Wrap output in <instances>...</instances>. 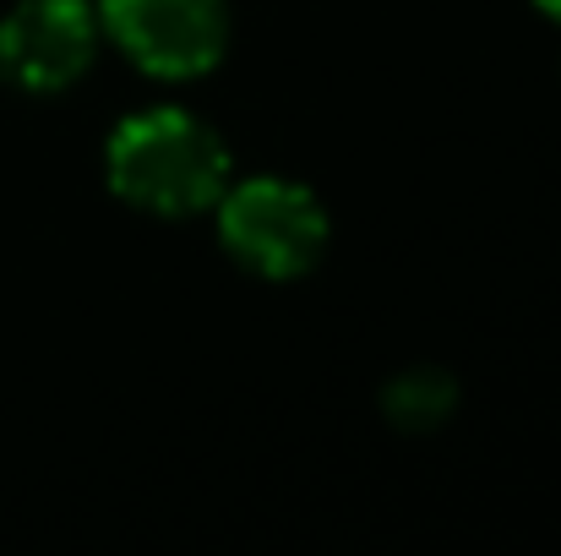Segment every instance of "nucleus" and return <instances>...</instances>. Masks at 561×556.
Segmentation results:
<instances>
[{"label":"nucleus","instance_id":"4","mask_svg":"<svg viewBox=\"0 0 561 556\" xmlns=\"http://www.w3.org/2000/svg\"><path fill=\"white\" fill-rule=\"evenodd\" d=\"M99 55V22L82 0H22L0 22V71L27 93L71 88Z\"/></svg>","mask_w":561,"mask_h":556},{"label":"nucleus","instance_id":"1","mask_svg":"<svg viewBox=\"0 0 561 556\" xmlns=\"http://www.w3.org/2000/svg\"><path fill=\"white\" fill-rule=\"evenodd\" d=\"M110 185L142 213L191 218L224 196L229 154L186 110H142L110 137Z\"/></svg>","mask_w":561,"mask_h":556},{"label":"nucleus","instance_id":"6","mask_svg":"<svg viewBox=\"0 0 561 556\" xmlns=\"http://www.w3.org/2000/svg\"><path fill=\"white\" fill-rule=\"evenodd\" d=\"M535 5H540L546 16H557V22H561V0H535Z\"/></svg>","mask_w":561,"mask_h":556},{"label":"nucleus","instance_id":"5","mask_svg":"<svg viewBox=\"0 0 561 556\" xmlns=\"http://www.w3.org/2000/svg\"><path fill=\"white\" fill-rule=\"evenodd\" d=\"M381 409L398 431H436L447 425V415L458 409V387L453 376L436 366H414V371H398L381 393Z\"/></svg>","mask_w":561,"mask_h":556},{"label":"nucleus","instance_id":"2","mask_svg":"<svg viewBox=\"0 0 561 556\" xmlns=\"http://www.w3.org/2000/svg\"><path fill=\"white\" fill-rule=\"evenodd\" d=\"M218 207V235L229 246L234 262H245L262 279H300L306 268H317L322 246H328V213L322 202L295 181H245L224 185Z\"/></svg>","mask_w":561,"mask_h":556},{"label":"nucleus","instance_id":"3","mask_svg":"<svg viewBox=\"0 0 561 556\" xmlns=\"http://www.w3.org/2000/svg\"><path fill=\"white\" fill-rule=\"evenodd\" d=\"M104 27L148 77L186 82L224 60L229 5L224 0H104Z\"/></svg>","mask_w":561,"mask_h":556}]
</instances>
